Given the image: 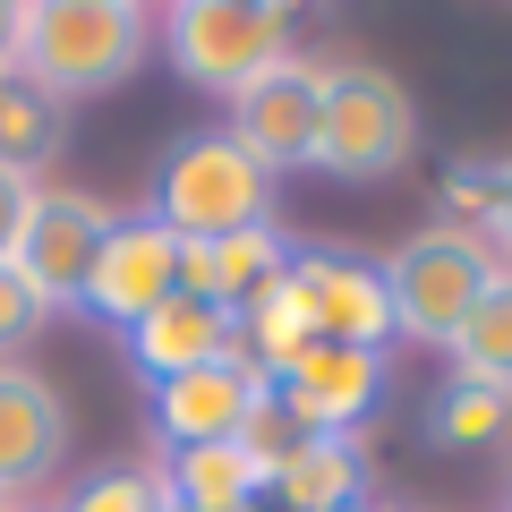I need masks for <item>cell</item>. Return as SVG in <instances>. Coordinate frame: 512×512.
I'll return each mask as SVG.
<instances>
[{
    "label": "cell",
    "instance_id": "1",
    "mask_svg": "<svg viewBox=\"0 0 512 512\" xmlns=\"http://www.w3.org/2000/svg\"><path fill=\"white\" fill-rule=\"evenodd\" d=\"M146 43H154V18L137 0H26L18 77H35L52 103L120 94L146 69Z\"/></svg>",
    "mask_w": 512,
    "mask_h": 512
},
{
    "label": "cell",
    "instance_id": "2",
    "mask_svg": "<svg viewBox=\"0 0 512 512\" xmlns=\"http://www.w3.org/2000/svg\"><path fill=\"white\" fill-rule=\"evenodd\" d=\"M419 163V103L376 60H325V111H316V171L342 188H384Z\"/></svg>",
    "mask_w": 512,
    "mask_h": 512
},
{
    "label": "cell",
    "instance_id": "3",
    "mask_svg": "<svg viewBox=\"0 0 512 512\" xmlns=\"http://www.w3.org/2000/svg\"><path fill=\"white\" fill-rule=\"evenodd\" d=\"M154 222L171 239H239V231H274V180L222 137V128H188L171 137L163 171H154Z\"/></svg>",
    "mask_w": 512,
    "mask_h": 512
},
{
    "label": "cell",
    "instance_id": "4",
    "mask_svg": "<svg viewBox=\"0 0 512 512\" xmlns=\"http://www.w3.org/2000/svg\"><path fill=\"white\" fill-rule=\"evenodd\" d=\"M154 35H163V60L180 69V86L231 103L274 60H291V9H274V0H180L154 18Z\"/></svg>",
    "mask_w": 512,
    "mask_h": 512
},
{
    "label": "cell",
    "instance_id": "5",
    "mask_svg": "<svg viewBox=\"0 0 512 512\" xmlns=\"http://www.w3.org/2000/svg\"><path fill=\"white\" fill-rule=\"evenodd\" d=\"M384 274V299H393V333L402 342H453L461 316L478 308V291H487L504 265H495V248L478 231H453V222H427V231H410L402 248L376 265Z\"/></svg>",
    "mask_w": 512,
    "mask_h": 512
},
{
    "label": "cell",
    "instance_id": "6",
    "mask_svg": "<svg viewBox=\"0 0 512 512\" xmlns=\"http://www.w3.org/2000/svg\"><path fill=\"white\" fill-rule=\"evenodd\" d=\"M316 111H325V60L291 52V60H274V69L256 77L248 94H231V128H222V137H231L265 180L316 171Z\"/></svg>",
    "mask_w": 512,
    "mask_h": 512
},
{
    "label": "cell",
    "instance_id": "7",
    "mask_svg": "<svg viewBox=\"0 0 512 512\" xmlns=\"http://www.w3.org/2000/svg\"><path fill=\"white\" fill-rule=\"evenodd\" d=\"M111 222L120 214H111L94 188H35L9 265L26 274V291H35L43 308H77V299H86V274H94V248L111 239Z\"/></svg>",
    "mask_w": 512,
    "mask_h": 512
},
{
    "label": "cell",
    "instance_id": "8",
    "mask_svg": "<svg viewBox=\"0 0 512 512\" xmlns=\"http://www.w3.org/2000/svg\"><path fill=\"white\" fill-rule=\"evenodd\" d=\"M265 402H274V376H265L248 350H231V359H214V367H188V376L154 384V444H163V453L231 444V436H248V419Z\"/></svg>",
    "mask_w": 512,
    "mask_h": 512
},
{
    "label": "cell",
    "instance_id": "9",
    "mask_svg": "<svg viewBox=\"0 0 512 512\" xmlns=\"http://www.w3.org/2000/svg\"><path fill=\"white\" fill-rule=\"evenodd\" d=\"M274 402L299 436H359L367 410L384 402V350H350V342H316L274 376Z\"/></svg>",
    "mask_w": 512,
    "mask_h": 512
},
{
    "label": "cell",
    "instance_id": "10",
    "mask_svg": "<svg viewBox=\"0 0 512 512\" xmlns=\"http://www.w3.org/2000/svg\"><path fill=\"white\" fill-rule=\"evenodd\" d=\"M171 291H180V239H171L154 214H120L111 239L94 248V274H86V299H77V308H94L103 325L128 333L137 316L163 308Z\"/></svg>",
    "mask_w": 512,
    "mask_h": 512
},
{
    "label": "cell",
    "instance_id": "11",
    "mask_svg": "<svg viewBox=\"0 0 512 512\" xmlns=\"http://www.w3.org/2000/svg\"><path fill=\"white\" fill-rule=\"evenodd\" d=\"M291 282L316 316V342H350V350H384L393 342V299H384V274L367 256L342 248H291Z\"/></svg>",
    "mask_w": 512,
    "mask_h": 512
},
{
    "label": "cell",
    "instance_id": "12",
    "mask_svg": "<svg viewBox=\"0 0 512 512\" xmlns=\"http://www.w3.org/2000/svg\"><path fill=\"white\" fill-rule=\"evenodd\" d=\"M60 453H69V410H60L52 376L9 359L0 367V512L18 495H35L60 470Z\"/></svg>",
    "mask_w": 512,
    "mask_h": 512
},
{
    "label": "cell",
    "instance_id": "13",
    "mask_svg": "<svg viewBox=\"0 0 512 512\" xmlns=\"http://www.w3.org/2000/svg\"><path fill=\"white\" fill-rule=\"evenodd\" d=\"M231 350H239V316L214 308V299H188V291H171L154 316L128 325V359L146 367L154 384L188 376V367H214V359H231Z\"/></svg>",
    "mask_w": 512,
    "mask_h": 512
},
{
    "label": "cell",
    "instance_id": "14",
    "mask_svg": "<svg viewBox=\"0 0 512 512\" xmlns=\"http://www.w3.org/2000/svg\"><path fill=\"white\" fill-rule=\"evenodd\" d=\"M154 487L163 504H188V512H256V495L274 487V461L248 453V444H188V453H163L154 461Z\"/></svg>",
    "mask_w": 512,
    "mask_h": 512
},
{
    "label": "cell",
    "instance_id": "15",
    "mask_svg": "<svg viewBox=\"0 0 512 512\" xmlns=\"http://www.w3.org/2000/svg\"><path fill=\"white\" fill-rule=\"evenodd\" d=\"M265 495H282V512H350V504H367V436H291Z\"/></svg>",
    "mask_w": 512,
    "mask_h": 512
},
{
    "label": "cell",
    "instance_id": "16",
    "mask_svg": "<svg viewBox=\"0 0 512 512\" xmlns=\"http://www.w3.org/2000/svg\"><path fill=\"white\" fill-rule=\"evenodd\" d=\"M282 256H291V239L274 231H239V239H180V291L188 299H214V308H248L265 282L282 274Z\"/></svg>",
    "mask_w": 512,
    "mask_h": 512
},
{
    "label": "cell",
    "instance_id": "17",
    "mask_svg": "<svg viewBox=\"0 0 512 512\" xmlns=\"http://www.w3.org/2000/svg\"><path fill=\"white\" fill-rule=\"evenodd\" d=\"M69 154V103L35 86V77H0V171H18V180H43V171Z\"/></svg>",
    "mask_w": 512,
    "mask_h": 512
},
{
    "label": "cell",
    "instance_id": "18",
    "mask_svg": "<svg viewBox=\"0 0 512 512\" xmlns=\"http://www.w3.org/2000/svg\"><path fill=\"white\" fill-rule=\"evenodd\" d=\"M239 350H248L265 376H282L299 350H316V316H308V299H299V282H291V256H282V274L239 308Z\"/></svg>",
    "mask_w": 512,
    "mask_h": 512
},
{
    "label": "cell",
    "instance_id": "19",
    "mask_svg": "<svg viewBox=\"0 0 512 512\" xmlns=\"http://www.w3.org/2000/svg\"><path fill=\"white\" fill-rule=\"evenodd\" d=\"M512 427V384H478V376H453L436 393V410H427V436L444 444V453H478V444H495Z\"/></svg>",
    "mask_w": 512,
    "mask_h": 512
},
{
    "label": "cell",
    "instance_id": "20",
    "mask_svg": "<svg viewBox=\"0 0 512 512\" xmlns=\"http://www.w3.org/2000/svg\"><path fill=\"white\" fill-rule=\"evenodd\" d=\"M444 350H453L461 376H478V384H512V274H495L487 291H478V308L461 316V333H453Z\"/></svg>",
    "mask_w": 512,
    "mask_h": 512
},
{
    "label": "cell",
    "instance_id": "21",
    "mask_svg": "<svg viewBox=\"0 0 512 512\" xmlns=\"http://www.w3.org/2000/svg\"><path fill=\"white\" fill-rule=\"evenodd\" d=\"M60 512H163V487L154 470H94Z\"/></svg>",
    "mask_w": 512,
    "mask_h": 512
},
{
    "label": "cell",
    "instance_id": "22",
    "mask_svg": "<svg viewBox=\"0 0 512 512\" xmlns=\"http://www.w3.org/2000/svg\"><path fill=\"white\" fill-rule=\"evenodd\" d=\"M52 325V308H43L35 291H26V274L18 265H0V367H9V350H26L35 333Z\"/></svg>",
    "mask_w": 512,
    "mask_h": 512
},
{
    "label": "cell",
    "instance_id": "23",
    "mask_svg": "<svg viewBox=\"0 0 512 512\" xmlns=\"http://www.w3.org/2000/svg\"><path fill=\"white\" fill-rule=\"evenodd\" d=\"M495 248V265L512 274V154H495V205H487V231H478Z\"/></svg>",
    "mask_w": 512,
    "mask_h": 512
},
{
    "label": "cell",
    "instance_id": "24",
    "mask_svg": "<svg viewBox=\"0 0 512 512\" xmlns=\"http://www.w3.org/2000/svg\"><path fill=\"white\" fill-rule=\"evenodd\" d=\"M26 205H35V180L18 171H0V265L18 256V231H26Z\"/></svg>",
    "mask_w": 512,
    "mask_h": 512
},
{
    "label": "cell",
    "instance_id": "25",
    "mask_svg": "<svg viewBox=\"0 0 512 512\" xmlns=\"http://www.w3.org/2000/svg\"><path fill=\"white\" fill-rule=\"evenodd\" d=\"M18 26H26V0H0V77L18 69Z\"/></svg>",
    "mask_w": 512,
    "mask_h": 512
},
{
    "label": "cell",
    "instance_id": "26",
    "mask_svg": "<svg viewBox=\"0 0 512 512\" xmlns=\"http://www.w3.org/2000/svg\"><path fill=\"white\" fill-rule=\"evenodd\" d=\"M350 512H376V504H350Z\"/></svg>",
    "mask_w": 512,
    "mask_h": 512
}]
</instances>
